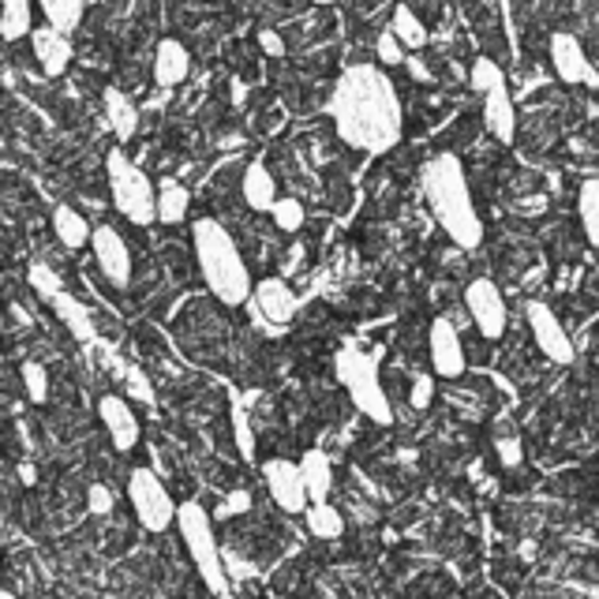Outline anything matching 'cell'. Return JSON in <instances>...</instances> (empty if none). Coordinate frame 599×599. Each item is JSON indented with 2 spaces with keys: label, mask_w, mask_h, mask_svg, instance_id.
<instances>
[{
  "label": "cell",
  "mask_w": 599,
  "mask_h": 599,
  "mask_svg": "<svg viewBox=\"0 0 599 599\" xmlns=\"http://www.w3.org/2000/svg\"><path fill=\"white\" fill-rule=\"evenodd\" d=\"M247 304L255 307L259 322H267V327H289V322L296 319V311H300V296L293 293V285H289L285 278L255 281V293H252Z\"/></svg>",
  "instance_id": "cell-12"
},
{
  "label": "cell",
  "mask_w": 599,
  "mask_h": 599,
  "mask_svg": "<svg viewBox=\"0 0 599 599\" xmlns=\"http://www.w3.org/2000/svg\"><path fill=\"white\" fill-rule=\"evenodd\" d=\"M259 49L270 57H285V41H281L278 30H259Z\"/></svg>",
  "instance_id": "cell-40"
},
{
  "label": "cell",
  "mask_w": 599,
  "mask_h": 599,
  "mask_svg": "<svg viewBox=\"0 0 599 599\" xmlns=\"http://www.w3.org/2000/svg\"><path fill=\"white\" fill-rule=\"evenodd\" d=\"M375 57H379L382 68H401L408 60V49H405V41L387 27L379 38H375Z\"/></svg>",
  "instance_id": "cell-34"
},
{
  "label": "cell",
  "mask_w": 599,
  "mask_h": 599,
  "mask_svg": "<svg viewBox=\"0 0 599 599\" xmlns=\"http://www.w3.org/2000/svg\"><path fill=\"white\" fill-rule=\"evenodd\" d=\"M494 450H499V461L506 468H517L521 461H525V453H521V439H499L494 442Z\"/></svg>",
  "instance_id": "cell-38"
},
{
  "label": "cell",
  "mask_w": 599,
  "mask_h": 599,
  "mask_svg": "<svg viewBox=\"0 0 599 599\" xmlns=\"http://www.w3.org/2000/svg\"><path fill=\"white\" fill-rule=\"evenodd\" d=\"M106 176H109L113 207L124 213L132 225H150V221H158V187H154V180L120 147L109 150Z\"/></svg>",
  "instance_id": "cell-5"
},
{
  "label": "cell",
  "mask_w": 599,
  "mask_h": 599,
  "mask_svg": "<svg viewBox=\"0 0 599 599\" xmlns=\"http://www.w3.org/2000/svg\"><path fill=\"white\" fill-rule=\"evenodd\" d=\"M465 307H468V315H473L476 330L484 333L487 341H499L502 333H506V300H502V289L494 285L491 278L468 281Z\"/></svg>",
  "instance_id": "cell-9"
},
{
  "label": "cell",
  "mask_w": 599,
  "mask_h": 599,
  "mask_svg": "<svg viewBox=\"0 0 599 599\" xmlns=\"http://www.w3.org/2000/svg\"><path fill=\"white\" fill-rule=\"evenodd\" d=\"M424 199L431 207L435 221L442 225L453 244L473 252L484 240V221L476 213V203H473V192H468V176H465V166H461L457 154H435L431 161L424 166Z\"/></svg>",
  "instance_id": "cell-2"
},
{
  "label": "cell",
  "mask_w": 599,
  "mask_h": 599,
  "mask_svg": "<svg viewBox=\"0 0 599 599\" xmlns=\"http://www.w3.org/2000/svg\"><path fill=\"white\" fill-rule=\"evenodd\" d=\"M192 207V192L180 180H161L158 184V221L161 225H180Z\"/></svg>",
  "instance_id": "cell-22"
},
{
  "label": "cell",
  "mask_w": 599,
  "mask_h": 599,
  "mask_svg": "<svg viewBox=\"0 0 599 599\" xmlns=\"http://www.w3.org/2000/svg\"><path fill=\"white\" fill-rule=\"evenodd\" d=\"M262 479H267V491L273 499V506L285 513H307L311 506V494L304 487V473H300V461L289 457H270L259 465Z\"/></svg>",
  "instance_id": "cell-8"
},
{
  "label": "cell",
  "mask_w": 599,
  "mask_h": 599,
  "mask_svg": "<svg viewBox=\"0 0 599 599\" xmlns=\"http://www.w3.org/2000/svg\"><path fill=\"white\" fill-rule=\"evenodd\" d=\"M427 353H431V371L439 375V379H461L468 367V356H465V341H461L457 327L447 319V315H439V319L431 322V330H427Z\"/></svg>",
  "instance_id": "cell-10"
},
{
  "label": "cell",
  "mask_w": 599,
  "mask_h": 599,
  "mask_svg": "<svg viewBox=\"0 0 599 599\" xmlns=\"http://www.w3.org/2000/svg\"><path fill=\"white\" fill-rule=\"evenodd\" d=\"M247 510H252V491H247V487H236V491H229L225 499H221L213 517H236V513H247Z\"/></svg>",
  "instance_id": "cell-36"
},
{
  "label": "cell",
  "mask_w": 599,
  "mask_h": 599,
  "mask_svg": "<svg viewBox=\"0 0 599 599\" xmlns=\"http://www.w3.org/2000/svg\"><path fill=\"white\" fill-rule=\"evenodd\" d=\"M30 289L34 293H41L46 300H57L60 293H64V289H60V278L46 267V262H34L30 267Z\"/></svg>",
  "instance_id": "cell-35"
},
{
  "label": "cell",
  "mask_w": 599,
  "mask_h": 599,
  "mask_svg": "<svg viewBox=\"0 0 599 599\" xmlns=\"http://www.w3.org/2000/svg\"><path fill=\"white\" fill-rule=\"evenodd\" d=\"M127 502H132L135 517L147 533H169L176 525L180 506L169 494V487L161 484V476L150 473V468H135L127 476Z\"/></svg>",
  "instance_id": "cell-7"
},
{
  "label": "cell",
  "mask_w": 599,
  "mask_h": 599,
  "mask_svg": "<svg viewBox=\"0 0 599 599\" xmlns=\"http://www.w3.org/2000/svg\"><path fill=\"white\" fill-rule=\"evenodd\" d=\"M338 382L349 390V401L364 413L367 419L387 427L393 419V405H390V393L382 390V379H379V359L359 353V349H341L338 353Z\"/></svg>",
  "instance_id": "cell-6"
},
{
  "label": "cell",
  "mask_w": 599,
  "mask_h": 599,
  "mask_svg": "<svg viewBox=\"0 0 599 599\" xmlns=\"http://www.w3.org/2000/svg\"><path fill=\"white\" fill-rule=\"evenodd\" d=\"M90 252H94V262H98V270L106 273L109 285H113V289L132 285V247H127V240L120 236L113 225H98V229H94Z\"/></svg>",
  "instance_id": "cell-11"
},
{
  "label": "cell",
  "mask_w": 599,
  "mask_h": 599,
  "mask_svg": "<svg viewBox=\"0 0 599 599\" xmlns=\"http://www.w3.org/2000/svg\"><path fill=\"white\" fill-rule=\"evenodd\" d=\"M225 570H229V577H233V580L252 577V566H247V562H236L233 554H225Z\"/></svg>",
  "instance_id": "cell-42"
},
{
  "label": "cell",
  "mask_w": 599,
  "mask_h": 599,
  "mask_svg": "<svg viewBox=\"0 0 599 599\" xmlns=\"http://www.w3.org/2000/svg\"><path fill=\"white\" fill-rule=\"evenodd\" d=\"M408 398H413L416 408L431 405V401H435V379H431V375H419V379L413 382V393H408Z\"/></svg>",
  "instance_id": "cell-39"
},
{
  "label": "cell",
  "mask_w": 599,
  "mask_h": 599,
  "mask_svg": "<svg viewBox=\"0 0 599 599\" xmlns=\"http://www.w3.org/2000/svg\"><path fill=\"white\" fill-rule=\"evenodd\" d=\"M0 599H20V596H15V592H0Z\"/></svg>",
  "instance_id": "cell-46"
},
{
  "label": "cell",
  "mask_w": 599,
  "mask_h": 599,
  "mask_svg": "<svg viewBox=\"0 0 599 599\" xmlns=\"http://www.w3.org/2000/svg\"><path fill=\"white\" fill-rule=\"evenodd\" d=\"M311 4H322V8H327V4H338V0H311Z\"/></svg>",
  "instance_id": "cell-45"
},
{
  "label": "cell",
  "mask_w": 599,
  "mask_h": 599,
  "mask_svg": "<svg viewBox=\"0 0 599 599\" xmlns=\"http://www.w3.org/2000/svg\"><path fill=\"white\" fill-rule=\"evenodd\" d=\"M270 218H273V225L281 229V233H300V225H304V203L293 199V195H281L278 203H273V210H270Z\"/></svg>",
  "instance_id": "cell-31"
},
{
  "label": "cell",
  "mask_w": 599,
  "mask_h": 599,
  "mask_svg": "<svg viewBox=\"0 0 599 599\" xmlns=\"http://www.w3.org/2000/svg\"><path fill=\"white\" fill-rule=\"evenodd\" d=\"M98 419L101 427H106L109 442L120 450V453H132L135 447H139V419H135L132 405H127L120 393H106V398L98 401Z\"/></svg>",
  "instance_id": "cell-15"
},
{
  "label": "cell",
  "mask_w": 599,
  "mask_h": 599,
  "mask_svg": "<svg viewBox=\"0 0 599 599\" xmlns=\"http://www.w3.org/2000/svg\"><path fill=\"white\" fill-rule=\"evenodd\" d=\"M525 315H528V330H533L539 353H543L547 359H554V364H570V359H573V341H570L566 327L559 322V315H554L551 307L543 304V300H528Z\"/></svg>",
  "instance_id": "cell-13"
},
{
  "label": "cell",
  "mask_w": 599,
  "mask_h": 599,
  "mask_svg": "<svg viewBox=\"0 0 599 599\" xmlns=\"http://www.w3.org/2000/svg\"><path fill=\"white\" fill-rule=\"evenodd\" d=\"M132 398H139V401H154V390H150V382L143 379L139 371H132Z\"/></svg>",
  "instance_id": "cell-41"
},
{
  "label": "cell",
  "mask_w": 599,
  "mask_h": 599,
  "mask_svg": "<svg viewBox=\"0 0 599 599\" xmlns=\"http://www.w3.org/2000/svg\"><path fill=\"white\" fill-rule=\"evenodd\" d=\"M390 30L405 41V49H424L427 46V27L419 23V15L413 12L408 4H398L393 8V23Z\"/></svg>",
  "instance_id": "cell-28"
},
{
  "label": "cell",
  "mask_w": 599,
  "mask_h": 599,
  "mask_svg": "<svg viewBox=\"0 0 599 599\" xmlns=\"http://www.w3.org/2000/svg\"><path fill=\"white\" fill-rule=\"evenodd\" d=\"M405 64H408V72H413V80H431V72H427V64L419 57H408Z\"/></svg>",
  "instance_id": "cell-43"
},
{
  "label": "cell",
  "mask_w": 599,
  "mask_h": 599,
  "mask_svg": "<svg viewBox=\"0 0 599 599\" xmlns=\"http://www.w3.org/2000/svg\"><path fill=\"white\" fill-rule=\"evenodd\" d=\"M192 75V53L176 38H161L154 49V83L158 87H180Z\"/></svg>",
  "instance_id": "cell-17"
},
{
  "label": "cell",
  "mask_w": 599,
  "mask_h": 599,
  "mask_svg": "<svg viewBox=\"0 0 599 599\" xmlns=\"http://www.w3.org/2000/svg\"><path fill=\"white\" fill-rule=\"evenodd\" d=\"M101 106H106L109 132L117 135V143H132L135 132H139V109H135V101L127 98L120 87H106V94H101Z\"/></svg>",
  "instance_id": "cell-19"
},
{
  "label": "cell",
  "mask_w": 599,
  "mask_h": 599,
  "mask_svg": "<svg viewBox=\"0 0 599 599\" xmlns=\"http://www.w3.org/2000/svg\"><path fill=\"white\" fill-rule=\"evenodd\" d=\"M330 117L341 143L364 154H387L405 135V109L382 64H353L330 90Z\"/></svg>",
  "instance_id": "cell-1"
},
{
  "label": "cell",
  "mask_w": 599,
  "mask_h": 599,
  "mask_svg": "<svg viewBox=\"0 0 599 599\" xmlns=\"http://www.w3.org/2000/svg\"><path fill=\"white\" fill-rule=\"evenodd\" d=\"M304 525L315 539H327V543L345 536V517H341V510H333L330 502H311L304 513Z\"/></svg>",
  "instance_id": "cell-24"
},
{
  "label": "cell",
  "mask_w": 599,
  "mask_h": 599,
  "mask_svg": "<svg viewBox=\"0 0 599 599\" xmlns=\"http://www.w3.org/2000/svg\"><path fill=\"white\" fill-rule=\"evenodd\" d=\"M30 49H34V60H38V68L49 75V80H60V75H64L68 68H72V60H75L72 38H68V34H60L57 27H49V23L34 27Z\"/></svg>",
  "instance_id": "cell-16"
},
{
  "label": "cell",
  "mask_w": 599,
  "mask_h": 599,
  "mask_svg": "<svg viewBox=\"0 0 599 599\" xmlns=\"http://www.w3.org/2000/svg\"><path fill=\"white\" fill-rule=\"evenodd\" d=\"M484 124L499 143H506V147L513 143V135H517V109H513V98L506 87L484 94Z\"/></svg>",
  "instance_id": "cell-20"
},
{
  "label": "cell",
  "mask_w": 599,
  "mask_h": 599,
  "mask_svg": "<svg viewBox=\"0 0 599 599\" xmlns=\"http://www.w3.org/2000/svg\"><path fill=\"white\" fill-rule=\"evenodd\" d=\"M41 15H46L49 27H57L60 34L72 38V30L83 23V12H87V0H38Z\"/></svg>",
  "instance_id": "cell-25"
},
{
  "label": "cell",
  "mask_w": 599,
  "mask_h": 599,
  "mask_svg": "<svg viewBox=\"0 0 599 599\" xmlns=\"http://www.w3.org/2000/svg\"><path fill=\"white\" fill-rule=\"evenodd\" d=\"M240 195H244V203L252 210H259V213L273 210V203H278L281 195H278V180H273V173L267 169V161L255 158L252 166L244 169V180H240Z\"/></svg>",
  "instance_id": "cell-18"
},
{
  "label": "cell",
  "mask_w": 599,
  "mask_h": 599,
  "mask_svg": "<svg viewBox=\"0 0 599 599\" xmlns=\"http://www.w3.org/2000/svg\"><path fill=\"white\" fill-rule=\"evenodd\" d=\"M233 439H236V450H240V457L244 461H255V427H252V419H247L244 413V405L240 401H233Z\"/></svg>",
  "instance_id": "cell-33"
},
{
  "label": "cell",
  "mask_w": 599,
  "mask_h": 599,
  "mask_svg": "<svg viewBox=\"0 0 599 599\" xmlns=\"http://www.w3.org/2000/svg\"><path fill=\"white\" fill-rule=\"evenodd\" d=\"M87 510L94 513V517H106V513H113V491H109L106 484H90Z\"/></svg>",
  "instance_id": "cell-37"
},
{
  "label": "cell",
  "mask_w": 599,
  "mask_h": 599,
  "mask_svg": "<svg viewBox=\"0 0 599 599\" xmlns=\"http://www.w3.org/2000/svg\"><path fill=\"white\" fill-rule=\"evenodd\" d=\"M53 233L57 240L64 247H83V244H90V236H94V229L87 225V218H83L80 210H72V207H57L53 210Z\"/></svg>",
  "instance_id": "cell-23"
},
{
  "label": "cell",
  "mask_w": 599,
  "mask_h": 599,
  "mask_svg": "<svg viewBox=\"0 0 599 599\" xmlns=\"http://www.w3.org/2000/svg\"><path fill=\"white\" fill-rule=\"evenodd\" d=\"M577 210H580V225H585L588 244L599 252V180H585V184H580Z\"/></svg>",
  "instance_id": "cell-27"
},
{
  "label": "cell",
  "mask_w": 599,
  "mask_h": 599,
  "mask_svg": "<svg viewBox=\"0 0 599 599\" xmlns=\"http://www.w3.org/2000/svg\"><path fill=\"white\" fill-rule=\"evenodd\" d=\"M300 473H304V487L311 494V502H330L333 491V465L322 450H307L300 457Z\"/></svg>",
  "instance_id": "cell-21"
},
{
  "label": "cell",
  "mask_w": 599,
  "mask_h": 599,
  "mask_svg": "<svg viewBox=\"0 0 599 599\" xmlns=\"http://www.w3.org/2000/svg\"><path fill=\"white\" fill-rule=\"evenodd\" d=\"M34 476H38V473H34L30 465H23V484H34Z\"/></svg>",
  "instance_id": "cell-44"
},
{
  "label": "cell",
  "mask_w": 599,
  "mask_h": 599,
  "mask_svg": "<svg viewBox=\"0 0 599 599\" xmlns=\"http://www.w3.org/2000/svg\"><path fill=\"white\" fill-rule=\"evenodd\" d=\"M551 64H554V75H559L562 83H585V87L599 90V72L592 68V60L585 57V49H580V41L573 38L570 30H554L551 34Z\"/></svg>",
  "instance_id": "cell-14"
},
{
  "label": "cell",
  "mask_w": 599,
  "mask_h": 599,
  "mask_svg": "<svg viewBox=\"0 0 599 599\" xmlns=\"http://www.w3.org/2000/svg\"><path fill=\"white\" fill-rule=\"evenodd\" d=\"M53 307H57V315H60V319H64L68 327H72V333H75V338H83V341H87L90 333H94V330H90V319H87V311H83V307L75 304V300L68 296V293H60V296L53 300Z\"/></svg>",
  "instance_id": "cell-32"
},
{
  "label": "cell",
  "mask_w": 599,
  "mask_h": 599,
  "mask_svg": "<svg viewBox=\"0 0 599 599\" xmlns=\"http://www.w3.org/2000/svg\"><path fill=\"white\" fill-rule=\"evenodd\" d=\"M176 528H180V539H184L187 554H192L195 570H199L203 585H207L213 596H225L233 577H229V570H225V551H221L218 536H213V517L203 510V502H195V499L180 502Z\"/></svg>",
  "instance_id": "cell-4"
},
{
  "label": "cell",
  "mask_w": 599,
  "mask_h": 599,
  "mask_svg": "<svg viewBox=\"0 0 599 599\" xmlns=\"http://www.w3.org/2000/svg\"><path fill=\"white\" fill-rule=\"evenodd\" d=\"M192 240H195V262H199V273L210 293L229 307L247 304L255 293V281L233 233L218 218H199L192 225Z\"/></svg>",
  "instance_id": "cell-3"
},
{
  "label": "cell",
  "mask_w": 599,
  "mask_h": 599,
  "mask_svg": "<svg viewBox=\"0 0 599 599\" xmlns=\"http://www.w3.org/2000/svg\"><path fill=\"white\" fill-rule=\"evenodd\" d=\"M20 379H23V393H27L30 405H46L49 401V371L38 364V359H27L20 367Z\"/></svg>",
  "instance_id": "cell-30"
},
{
  "label": "cell",
  "mask_w": 599,
  "mask_h": 599,
  "mask_svg": "<svg viewBox=\"0 0 599 599\" xmlns=\"http://www.w3.org/2000/svg\"><path fill=\"white\" fill-rule=\"evenodd\" d=\"M468 87L476 94H491V90L506 87V75H502V68L494 64L491 57H479L473 60V68H468Z\"/></svg>",
  "instance_id": "cell-29"
},
{
  "label": "cell",
  "mask_w": 599,
  "mask_h": 599,
  "mask_svg": "<svg viewBox=\"0 0 599 599\" xmlns=\"http://www.w3.org/2000/svg\"><path fill=\"white\" fill-rule=\"evenodd\" d=\"M0 34H4V41L30 38L34 34L30 0H4V8H0Z\"/></svg>",
  "instance_id": "cell-26"
}]
</instances>
